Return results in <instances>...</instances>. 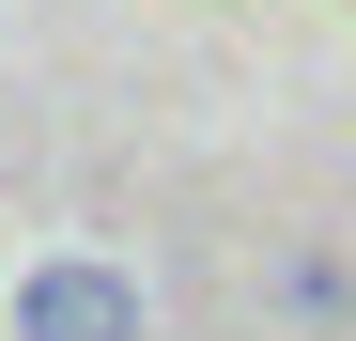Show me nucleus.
<instances>
[{
	"mask_svg": "<svg viewBox=\"0 0 356 341\" xmlns=\"http://www.w3.org/2000/svg\"><path fill=\"white\" fill-rule=\"evenodd\" d=\"M16 341H140V279L124 264H31L16 279Z\"/></svg>",
	"mask_w": 356,
	"mask_h": 341,
	"instance_id": "nucleus-1",
	"label": "nucleus"
}]
</instances>
